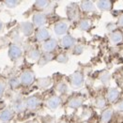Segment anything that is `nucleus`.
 Masks as SVG:
<instances>
[{
    "label": "nucleus",
    "instance_id": "f704fd0d",
    "mask_svg": "<svg viewBox=\"0 0 123 123\" xmlns=\"http://www.w3.org/2000/svg\"><path fill=\"white\" fill-rule=\"evenodd\" d=\"M117 25L119 26V27H123V14L119 16V18L117 20Z\"/></svg>",
    "mask_w": 123,
    "mask_h": 123
},
{
    "label": "nucleus",
    "instance_id": "412c9836",
    "mask_svg": "<svg viewBox=\"0 0 123 123\" xmlns=\"http://www.w3.org/2000/svg\"><path fill=\"white\" fill-rule=\"evenodd\" d=\"M80 7L86 12H93L96 10V6L92 1H82Z\"/></svg>",
    "mask_w": 123,
    "mask_h": 123
},
{
    "label": "nucleus",
    "instance_id": "ddd939ff",
    "mask_svg": "<svg viewBox=\"0 0 123 123\" xmlns=\"http://www.w3.org/2000/svg\"><path fill=\"white\" fill-rule=\"evenodd\" d=\"M34 28L35 26L30 22H22L19 25L20 32L25 37H29L34 33Z\"/></svg>",
    "mask_w": 123,
    "mask_h": 123
},
{
    "label": "nucleus",
    "instance_id": "423d86ee",
    "mask_svg": "<svg viewBox=\"0 0 123 123\" xmlns=\"http://www.w3.org/2000/svg\"><path fill=\"white\" fill-rule=\"evenodd\" d=\"M25 108H27L28 110L35 111L41 105V99L37 95H32L25 99Z\"/></svg>",
    "mask_w": 123,
    "mask_h": 123
},
{
    "label": "nucleus",
    "instance_id": "393cba45",
    "mask_svg": "<svg viewBox=\"0 0 123 123\" xmlns=\"http://www.w3.org/2000/svg\"><path fill=\"white\" fill-rule=\"evenodd\" d=\"M55 90H56V92H58L59 94H66V93L69 92V86H68V85H67V83L63 82H59L57 85H56V86H55Z\"/></svg>",
    "mask_w": 123,
    "mask_h": 123
},
{
    "label": "nucleus",
    "instance_id": "7c9ffc66",
    "mask_svg": "<svg viewBox=\"0 0 123 123\" xmlns=\"http://www.w3.org/2000/svg\"><path fill=\"white\" fill-rule=\"evenodd\" d=\"M55 60L58 62V63H67V62L69 61V55H68L66 52L60 53V54L55 57Z\"/></svg>",
    "mask_w": 123,
    "mask_h": 123
},
{
    "label": "nucleus",
    "instance_id": "473e14b6",
    "mask_svg": "<svg viewBox=\"0 0 123 123\" xmlns=\"http://www.w3.org/2000/svg\"><path fill=\"white\" fill-rule=\"evenodd\" d=\"M83 52H84V46L83 45H75L72 49V53L73 55H81Z\"/></svg>",
    "mask_w": 123,
    "mask_h": 123
},
{
    "label": "nucleus",
    "instance_id": "c85d7f7f",
    "mask_svg": "<svg viewBox=\"0 0 123 123\" xmlns=\"http://www.w3.org/2000/svg\"><path fill=\"white\" fill-rule=\"evenodd\" d=\"M48 5H49V1H47V0H38V1H35L34 8L39 10H41L45 9Z\"/></svg>",
    "mask_w": 123,
    "mask_h": 123
},
{
    "label": "nucleus",
    "instance_id": "4be33fe9",
    "mask_svg": "<svg viewBox=\"0 0 123 123\" xmlns=\"http://www.w3.org/2000/svg\"><path fill=\"white\" fill-rule=\"evenodd\" d=\"M114 110L112 108H105L102 112V116H101V118H102V121L103 123H107L110 121V119L112 118V116H113Z\"/></svg>",
    "mask_w": 123,
    "mask_h": 123
},
{
    "label": "nucleus",
    "instance_id": "0eeeda50",
    "mask_svg": "<svg viewBox=\"0 0 123 123\" xmlns=\"http://www.w3.org/2000/svg\"><path fill=\"white\" fill-rule=\"evenodd\" d=\"M8 54H9V57L10 58V60L16 61L23 55V49H22V47H21L20 45L12 43V44H10V47H9Z\"/></svg>",
    "mask_w": 123,
    "mask_h": 123
},
{
    "label": "nucleus",
    "instance_id": "b1692460",
    "mask_svg": "<svg viewBox=\"0 0 123 123\" xmlns=\"http://www.w3.org/2000/svg\"><path fill=\"white\" fill-rule=\"evenodd\" d=\"M91 21L89 19H81L78 23V26L79 28L83 31L89 30V28L91 27Z\"/></svg>",
    "mask_w": 123,
    "mask_h": 123
},
{
    "label": "nucleus",
    "instance_id": "e433bc0d",
    "mask_svg": "<svg viewBox=\"0 0 123 123\" xmlns=\"http://www.w3.org/2000/svg\"><path fill=\"white\" fill-rule=\"evenodd\" d=\"M3 29H4V24H3V23L0 21V33L3 31Z\"/></svg>",
    "mask_w": 123,
    "mask_h": 123
},
{
    "label": "nucleus",
    "instance_id": "72a5a7b5",
    "mask_svg": "<svg viewBox=\"0 0 123 123\" xmlns=\"http://www.w3.org/2000/svg\"><path fill=\"white\" fill-rule=\"evenodd\" d=\"M115 109L118 112H123V99L115 104Z\"/></svg>",
    "mask_w": 123,
    "mask_h": 123
},
{
    "label": "nucleus",
    "instance_id": "f3484780",
    "mask_svg": "<svg viewBox=\"0 0 123 123\" xmlns=\"http://www.w3.org/2000/svg\"><path fill=\"white\" fill-rule=\"evenodd\" d=\"M95 6L101 11H109L113 8V2L110 0H99L96 1Z\"/></svg>",
    "mask_w": 123,
    "mask_h": 123
},
{
    "label": "nucleus",
    "instance_id": "aec40b11",
    "mask_svg": "<svg viewBox=\"0 0 123 123\" xmlns=\"http://www.w3.org/2000/svg\"><path fill=\"white\" fill-rule=\"evenodd\" d=\"M37 84L39 86V87H41L42 89H45V88H48L50 87L53 84V80H52L51 77L47 76V77H42V78H39Z\"/></svg>",
    "mask_w": 123,
    "mask_h": 123
},
{
    "label": "nucleus",
    "instance_id": "5701e85b",
    "mask_svg": "<svg viewBox=\"0 0 123 123\" xmlns=\"http://www.w3.org/2000/svg\"><path fill=\"white\" fill-rule=\"evenodd\" d=\"M94 104L98 109H103L104 110L105 107H106V99L103 96H98L95 99Z\"/></svg>",
    "mask_w": 123,
    "mask_h": 123
},
{
    "label": "nucleus",
    "instance_id": "a878e982",
    "mask_svg": "<svg viewBox=\"0 0 123 123\" xmlns=\"http://www.w3.org/2000/svg\"><path fill=\"white\" fill-rule=\"evenodd\" d=\"M54 59V55L53 54H47V53H44L43 55H41V58L39 60V65L40 66H43L45 64H47L48 62H50L51 60Z\"/></svg>",
    "mask_w": 123,
    "mask_h": 123
},
{
    "label": "nucleus",
    "instance_id": "58836bf2",
    "mask_svg": "<svg viewBox=\"0 0 123 123\" xmlns=\"http://www.w3.org/2000/svg\"><path fill=\"white\" fill-rule=\"evenodd\" d=\"M60 123H69V122H67V121H61Z\"/></svg>",
    "mask_w": 123,
    "mask_h": 123
},
{
    "label": "nucleus",
    "instance_id": "39448f33",
    "mask_svg": "<svg viewBox=\"0 0 123 123\" xmlns=\"http://www.w3.org/2000/svg\"><path fill=\"white\" fill-rule=\"evenodd\" d=\"M11 108L12 110L16 113H22L25 109V99L20 96L17 95L15 96L12 101H11Z\"/></svg>",
    "mask_w": 123,
    "mask_h": 123
},
{
    "label": "nucleus",
    "instance_id": "20e7f679",
    "mask_svg": "<svg viewBox=\"0 0 123 123\" xmlns=\"http://www.w3.org/2000/svg\"><path fill=\"white\" fill-rule=\"evenodd\" d=\"M46 22H47L46 14L43 13L42 11H37L32 16V24L37 28L43 27V25L46 24Z\"/></svg>",
    "mask_w": 123,
    "mask_h": 123
},
{
    "label": "nucleus",
    "instance_id": "dca6fc26",
    "mask_svg": "<svg viewBox=\"0 0 123 123\" xmlns=\"http://www.w3.org/2000/svg\"><path fill=\"white\" fill-rule=\"evenodd\" d=\"M84 102H85V99L83 97H81V96H74V97H72L69 100L67 105H68L69 108L77 109V108L82 106Z\"/></svg>",
    "mask_w": 123,
    "mask_h": 123
},
{
    "label": "nucleus",
    "instance_id": "f8f14e48",
    "mask_svg": "<svg viewBox=\"0 0 123 123\" xmlns=\"http://www.w3.org/2000/svg\"><path fill=\"white\" fill-rule=\"evenodd\" d=\"M59 43L64 49H71L76 45V39L71 35H65L61 38Z\"/></svg>",
    "mask_w": 123,
    "mask_h": 123
},
{
    "label": "nucleus",
    "instance_id": "cd10ccee",
    "mask_svg": "<svg viewBox=\"0 0 123 123\" xmlns=\"http://www.w3.org/2000/svg\"><path fill=\"white\" fill-rule=\"evenodd\" d=\"M8 85L10 86L12 89H15V88L19 87L21 85L20 81H19V78L16 77V76H12V77H10V79H9V81H8Z\"/></svg>",
    "mask_w": 123,
    "mask_h": 123
},
{
    "label": "nucleus",
    "instance_id": "6e6552de",
    "mask_svg": "<svg viewBox=\"0 0 123 123\" xmlns=\"http://www.w3.org/2000/svg\"><path fill=\"white\" fill-rule=\"evenodd\" d=\"M67 15L69 19L72 21H75L79 19L80 16V8L78 7L77 4L72 3L67 7Z\"/></svg>",
    "mask_w": 123,
    "mask_h": 123
},
{
    "label": "nucleus",
    "instance_id": "bb28decb",
    "mask_svg": "<svg viewBox=\"0 0 123 123\" xmlns=\"http://www.w3.org/2000/svg\"><path fill=\"white\" fill-rule=\"evenodd\" d=\"M99 78H100L101 82L104 85L109 84V82L111 81V75L107 71H103V72H101V74L99 75Z\"/></svg>",
    "mask_w": 123,
    "mask_h": 123
},
{
    "label": "nucleus",
    "instance_id": "7ed1b4c3",
    "mask_svg": "<svg viewBox=\"0 0 123 123\" xmlns=\"http://www.w3.org/2000/svg\"><path fill=\"white\" fill-rule=\"evenodd\" d=\"M70 27V23L66 20H61L59 22H57L55 26H54V32L56 36L58 37H63L66 35L67 31Z\"/></svg>",
    "mask_w": 123,
    "mask_h": 123
},
{
    "label": "nucleus",
    "instance_id": "6ab92c4d",
    "mask_svg": "<svg viewBox=\"0 0 123 123\" xmlns=\"http://www.w3.org/2000/svg\"><path fill=\"white\" fill-rule=\"evenodd\" d=\"M27 58L30 59V60H33V61H39L40 58L41 56V51L37 48V47H32L30 48L28 52H27V55H26Z\"/></svg>",
    "mask_w": 123,
    "mask_h": 123
},
{
    "label": "nucleus",
    "instance_id": "c9c22d12",
    "mask_svg": "<svg viewBox=\"0 0 123 123\" xmlns=\"http://www.w3.org/2000/svg\"><path fill=\"white\" fill-rule=\"evenodd\" d=\"M43 123H55V120L53 119V118H49V119H47V120H45Z\"/></svg>",
    "mask_w": 123,
    "mask_h": 123
},
{
    "label": "nucleus",
    "instance_id": "a211bd4d",
    "mask_svg": "<svg viewBox=\"0 0 123 123\" xmlns=\"http://www.w3.org/2000/svg\"><path fill=\"white\" fill-rule=\"evenodd\" d=\"M109 40L112 44H117L123 40V34L120 30L111 31L109 34Z\"/></svg>",
    "mask_w": 123,
    "mask_h": 123
},
{
    "label": "nucleus",
    "instance_id": "4c0bfd02",
    "mask_svg": "<svg viewBox=\"0 0 123 123\" xmlns=\"http://www.w3.org/2000/svg\"><path fill=\"white\" fill-rule=\"evenodd\" d=\"M25 123H40L37 119H32V120H29V121H26Z\"/></svg>",
    "mask_w": 123,
    "mask_h": 123
},
{
    "label": "nucleus",
    "instance_id": "9d476101",
    "mask_svg": "<svg viewBox=\"0 0 123 123\" xmlns=\"http://www.w3.org/2000/svg\"><path fill=\"white\" fill-rule=\"evenodd\" d=\"M57 45H58V42L54 38H50L49 40L42 42V44H41L42 50L44 51V53H47V54H52L56 49Z\"/></svg>",
    "mask_w": 123,
    "mask_h": 123
},
{
    "label": "nucleus",
    "instance_id": "2f4dec72",
    "mask_svg": "<svg viewBox=\"0 0 123 123\" xmlns=\"http://www.w3.org/2000/svg\"><path fill=\"white\" fill-rule=\"evenodd\" d=\"M6 87H7V82L3 79H0V99L3 98Z\"/></svg>",
    "mask_w": 123,
    "mask_h": 123
},
{
    "label": "nucleus",
    "instance_id": "c756f323",
    "mask_svg": "<svg viewBox=\"0 0 123 123\" xmlns=\"http://www.w3.org/2000/svg\"><path fill=\"white\" fill-rule=\"evenodd\" d=\"M3 4L8 9H14L20 5L21 1L19 0H5V1H3Z\"/></svg>",
    "mask_w": 123,
    "mask_h": 123
},
{
    "label": "nucleus",
    "instance_id": "9b49d317",
    "mask_svg": "<svg viewBox=\"0 0 123 123\" xmlns=\"http://www.w3.org/2000/svg\"><path fill=\"white\" fill-rule=\"evenodd\" d=\"M60 105H61V98L60 96L57 95H53L49 97L46 101V106L52 111L56 110Z\"/></svg>",
    "mask_w": 123,
    "mask_h": 123
},
{
    "label": "nucleus",
    "instance_id": "f257e3e1",
    "mask_svg": "<svg viewBox=\"0 0 123 123\" xmlns=\"http://www.w3.org/2000/svg\"><path fill=\"white\" fill-rule=\"evenodd\" d=\"M70 82L73 89H78L82 87L85 83V77L81 71H75L72 74L70 75Z\"/></svg>",
    "mask_w": 123,
    "mask_h": 123
},
{
    "label": "nucleus",
    "instance_id": "2eb2a0df",
    "mask_svg": "<svg viewBox=\"0 0 123 123\" xmlns=\"http://www.w3.org/2000/svg\"><path fill=\"white\" fill-rule=\"evenodd\" d=\"M119 95H120V92H119V90L117 88H116V87H110L107 90L105 98H106V100L110 103H115L118 100Z\"/></svg>",
    "mask_w": 123,
    "mask_h": 123
},
{
    "label": "nucleus",
    "instance_id": "4468645a",
    "mask_svg": "<svg viewBox=\"0 0 123 123\" xmlns=\"http://www.w3.org/2000/svg\"><path fill=\"white\" fill-rule=\"evenodd\" d=\"M50 37H51L50 31L48 30L47 28H45V27L38 28L36 33H35V38H36L37 41L41 42V43L44 42L45 41H47V40H49Z\"/></svg>",
    "mask_w": 123,
    "mask_h": 123
},
{
    "label": "nucleus",
    "instance_id": "f03ea898",
    "mask_svg": "<svg viewBox=\"0 0 123 123\" xmlns=\"http://www.w3.org/2000/svg\"><path fill=\"white\" fill-rule=\"evenodd\" d=\"M35 72H33L30 69H27V70H25L24 72H21L20 76L18 77L19 78V81L22 86H30L32 85L34 81H35Z\"/></svg>",
    "mask_w": 123,
    "mask_h": 123
},
{
    "label": "nucleus",
    "instance_id": "1a4fd4ad",
    "mask_svg": "<svg viewBox=\"0 0 123 123\" xmlns=\"http://www.w3.org/2000/svg\"><path fill=\"white\" fill-rule=\"evenodd\" d=\"M15 112L11 107H6L0 111V123H8L14 117Z\"/></svg>",
    "mask_w": 123,
    "mask_h": 123
}]
</instances>
